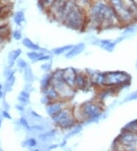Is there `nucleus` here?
<instances>
[{
    "instance_id": "bb28decb",
    "label": "nucleus",
    "mask_w": 137,
    "mask_h": 151,
    "mask_svg": "<svg viewBox=\"0 0 137 151\" xmlns=\"http://www.w3.org/2000/svg\"><path fill=\"white\" fill-rule=\"evenodd\" d=\"M14 21H15V24L18 26H22V24L24 23L25 21L24 18V13L23 11H18L15 13V16H14Z\"/></svg>"
},
{
    "instance_id": "cd10ccee",
    "label": "nucleus",
    "mask_w": 137,
    "mask_h": 151,
    "mask_svg": "<svg viewBox=\"0 0 137 151\" xmlns=\"http://www.w3.org/2000/svg\"><path fill=\"white\" fill-rule=\"evenodd\" d=\"M15 77L13 76L11 77H9L6 79V83H5V92H9L12 90L13 86L15 85Z\"/></svg>"
},
{
    "instance_id": "c85d7f7f",
    "label": "nucleus",
    "mask_w": 137,
    "mask_h": 151,
    "mask_svg": "<svg viewBox=\"0 0 137 151\" xmlns=\"http://www.w3.org/2000/svg\"><path fill=\"white\" fill-rule=\"evenodd\" d=\"M22 145L24 146V147H28L34 148L36 147L38 145V142H37V139L34 138V137H29V138H27V140H24L22 143Z\"/></svg>"
},
{
    "instance_id": "5701e85b",
    "label": "nucleus",
    "mask_w": 137,
    "mask_h": 151,
    "mask_svg": "<svg viewBox=\"0 0 137 151\" xmlns=\"http://www.w3.org/2000/svg\"><path fill=\"white\" fill-rule=\"evenodd\" d=\"M137 32V25L136 23H133V24H129V25L126 26L123 28V31L122 35L125 36L126 38H127L129 36H132L133 35L136 34Z\"/></svg>"
},
{
    "instance_id": "dca6fc26",
    "label": "nucleus",
    "mask_w": 137,
    "mask_h": 151,
    "mask_svg": "<svg viewBox=\"0 0 137 151\" xmlns=\"http://www.w3.org/2000/svg\"><path fill=\"white\" fill-rule=\"evenodd\" d=\"M85 49L86 45L85 43H78L76 44H74L72 47L64 55V57H66V59H72L74 57L80 55L82 53H83L85 50Z\"/></svg>"
},
{
    "instance_id": "c756f323",
    "label": "nucleus",
    "mask_w": 137,
    "mask_h": 151,
    "mask_svg": "<svg viewBox=\"0 0 137 151\" xmlns=\"http://www.w3.org/2000/svg\"><path fill=\"white\" fill-rule=\"evenodd\" d=\"M137 100V90L133 91V92L130 93L129 95L123 99L122 103H126V102H130V101H136Z\"/></svg>"
},
{
    "instance_id": "e433bc0d",
    "label": "nucleus",
    "mask_w": 137,
    "mask_h": 151,
    "mask_svg": "<svg viewBox=\"0 0 137 151\" xmlns=\"http://www.w3.org/2000/svg\"><path fill=\"white\" fill-rule=\"evenodd\" d=\"M30 93H31V92H27V91H26L25 89H24V90H22V92H20V94L19 95L24 96V97L25 98H27V99H30Z\"/></svg>"
},
{
    "instance_id": "39448f33",
    "label": "nucleus",
    "mask_w": 137,
    "mask_h": 151,
    "mask_svg": "<svg viewBox=\"0 0 137 151\" xmlns=\"http://www.w3.org/2000/svg\"><path fill=\"white\" fill-rule=\"evenodd\" d=\"M53 126L57 127L60 131H67L72 127L79 123L75 119L74 114H73L72 106L69 105L64 109H62L60 112L58 113L57 115L50 118Z\"/></svg>"
},
{
    "instance_id": "473e14b6",
    "label": "nucleus",
    "mask_w": 137,
    "mask_h": 151,
    "mask_svg": "<svg viewBox=\"0 0 137 151\" xmlns=\"http://www.w3.org/2000/svg\"><path fill=\"white\" fill-rule=\"evenodd\" d=\"M17 66H18L20 69H22V70H24V69H25L26 67L28 66V64H27V63L26 62L25 60H24L18 59V60H17Z\"/></svg>"
},
{
    "instance_id": "37998d69",
    "label": "nucleus",
    "mask_w": 137,
    "mask_h": 151,
    "mask_svg": "<svg viewBox=\"0 0 137 151\" xmlns=\"http://www.w3.org/2000/svg\"><path fill=\"white\" fill-rule=\"evenodd\" d=\"M136 67L137 68V60H136Z\"/></svg>"
},
{
    "instance_id": "f257e3e1",
    "label": "nucleus",
    "mask_w": 137,
    "mask_h": 151,
    "mask_svg": "<svg viewBox=\"0 0 137 151\" xmlns=\"http://www.w3.org/2000/svg\"><path fill=\"white\" fill-rule=\"evenodd\" d=\"M87 28L95 31L112 29L123 27L108 0H93L87 10Z\"/></svg>"
},
{
    "instance_id": "4468645a",
    "label": "nucleus",
    "mask_w": 137,
    "mask_h": 151,
    "mask_svg": "<svg viewBox=\"0 0 137 151\" xmlns=\"http://www.w3.org/2000/svg\"><path fill=\"white\" fill-rule=\"evenodd\" d=\"M58 131L59 129L57 127H50L47 131L39 134L37 137H38L39 140L44 144H49L53 141V139L56 138V137L57 136V134H58Z\"/></svg>"
},
{
    "instance_id": "423d86ee",
    "label": "nucleus",
    "mask_w": 137,
    "mask_h": 151,
    "mask_svg": "<svg viewBox=\"0 0 137 151\" xmlns=\"http://www.w3.org/2000/svg\"><path fill=\"white\" fill-rule=\"evenodd\" d=\"M132 82V76L126 71H108L106 72L105 86L113 87L121 90L122 88L130 86Z\"/></svg>"
},
{
    "instance_id": "72a5a7b5",
    "label": "nucleus",
    "mask_w": 137,
    "mask_h": 151,
    "mask_svg": "<svg viewBox=\"0 0 137 151\" xmlns=\"http://www.w3.org/2000/svg\"><path fill=\"white\" fill-rule=\"evenodd\" d=\"M19 123H20L21 125L23 126V127H24V128H26L27 130H29L30 127H31V126L29 125L28 122H27V120L25 118H24V117H22V118H20V120H19Z\"/></svg>"
},
{
    "instance_id": "412c9836",
    "label": "nucleus",
    "mask_w": 137,
    "mask_h": 151,
    "mask_svg": "<svg viewBox=\"0 0 137 151\" xmlns=\"http://www.w3.org/2000/svg\"><path fill=\"white\" fill-rule=\"evenodd\" d=\"M22 44L26 48L29 49L31 50H42V51H46L47 50L44 49V48L41 47L40 45H38L37 44H35L33 41H31V39L28 38V37H24L22 40Z\"/></svg>"
},
{
    "instance_id": "7c9ffc66",
    "label": "nucleus",
    "mask_w": 137,
    "mask_h": 151,
    "mask_svg": "<svg viewBox=\"0 0 137 151\" xmlns=\"http://www.w3.org/2000/svg\"><path fill=\"white\" fill-rule=\"evenodd\" d=\"M52 68H53V62H52V60L44 62V63L41 64V66H40V69L45 73L51 72Z\"/></svg>"
},
{
    "instance_id": "f3484780",
    "label": "nucleus",
    "mask_w": 137,
    "mask_h": 151,
    "mask_svg": "<svg viewBox=\"0 0 137 151\" xmlns=\"http://www.w3.org/2000/svg\"><path fill=\"white\" fill-rule=\"evenodd\" d=\"M41 93H42V96L47 98L51 102L52 101H58V100L61 99L60 95L58 91L57 90V88H55L53 85L49 86L48 88L41 91Z\"/></svg>"
},
{
    "instance_id": "b1692460",
    "label": "nucleus",
    "mask_w": 137,
    "mask_h": 151,
    "mask_svg": "<svg viewBox=\"0 0 137 151\" xmlns=\"http://www.w3.org/2000/svg\"><path fill=\"white\" fill-rule=\"evenodd\" d=\"M121 131H128V132H132L137 134V119L133 120L131 122H128L123 127H122Z\"/></svg>"
},
{
    "instance_id": "ea45409f",
    "label": "nucleus",
    "mask_w": 137,
    "mask_h": 151,
    "mask_svg": "<svg viewBox=\"0 0 137 151\" xmlns=\"http://www.w3.org/2000/svg\"><path fill=\"white\" fill-rule=\"evenodd\" d=\"M3 96H4V92H2V90H0V99L3 98Z\"/></svg>"
},
{
    "instance_id": "0eeeda50",
    "label": "nucleus",
    "mask_w": 137,
    "mask_h": 151,
    "mask_svg": "<svg viewBox=\"0 0 137 151\" xmlns=\"http://www.w3.org/2000/svg\"><path fill=\"white\" fill-rule=\"evenodd\" d=\"M113 150H137V134L121 131L112 144Z\"/></svg>"
},
{
    "instance_id": "c9c22d12",
    "label": "nucleus",
    "mask_w": 137,
    "mask_h": 151,
    "mask_svg": "<svg viewBox=\"0 0 137 151\" xmlns=\"http://www.w3.org/2000/svg\"><path fill=\"white\" fill-rule=\"evenodd\" d=\"M18 101H19L21 104H22V105H27V104L29 103L30 99H27V98H25V97H24V96H21V95H19V96H18Z\"/></svg>"
},
{
    "instance_id": "79ce46f5",
    "label": "nucleus",
    "mask_w": 137,
    "mask_h": 151,
    "mask_svg": "<svg viewBox=\"0 0 137 151\" xmlns=\"http://www.w3.org/2000/svg\"><path fill=\"white\" fill-rule=\"evenodd\" d=\"M1 124H2V120L0 118V127H1Z\"/></svg>"
},
{
    "instance_id": "393cba45",
    "label": "nucleus",
    "mask_w": 137,
    "mask_h": 151,
    "mask_svg": "<svg viewBox=\"0 0 137 151\" xmlns=\"http://www.w3.org/2000/svg\"><path fill=\"white\" fill-rule=\"evenodd\" d=\"M24 78L26 83H33L34 80V75L29 66H27L24 70Z\"/></svg>"
},
{
    "instance_id": "20e7f679",
    "label": "nucleus",
    "mask_w": 137,
    "mask_h": 151,
    "mask_svg": "<svg viewBox=\"0 0 137 151\" xmlns=\"http://www.w3.org/2000/svg\"><path fill=\"white\" fill-rule=\"evenodd\" d=\"M53 78H52V85L57 88L62 100L70 101L75 96L77 92L75 88L70 86L66 83L63 78L62 69L58 68L52 71Z\"/></svg>"
},
{
    "instance_id": "aec40b11",
    "label": "nucleus",
    "mask_w": 137,
    "mask_h": 151,
    "mask_svg": "<svg viewBox=\"0 0 137 151\" xmlns=\"http://www.w3.org/2000/svg\"><path fill=\"white\" fill-rule=\"evenodd\" d=\"M21 54H22V50L19 49V48L9 52V54H8V63H9V66L12 67L15 65V62L18 60L19 57H20Z\"/></svg>"
},
{
    "instance_id": "1a4fd4ad",
    "label": "nucleus",
    "mask_w": 137,
    "mask_h": 151,
    "mask_svg": "<svg viewBox=\"0 0 137 151\" xmlns=\"http://www.w3.org/2000/svg\"><path fill=\"white\" fill-rule=\"evenodd\" d=\"M123 41V37H118L114 40L111 39H100L96 37H91L89 39V44L94 46H98L102 50L108 52V53H112L115 50L116 47L118 44L121 43Z\"/></svg>"
},
{
    "instance_id": "f03ea898",
    "label": "nucleus",
    "mask_w": 137,
    "mask_h": 151,
    "mask_svg": "<svg viewBox=\"0 0 137 151\" xmlns=\"http://www.w3.org/2000/svg\"><path fill=\"white\" fill-rule=\"evenodd\" d=\"M72 110L77 122L84 125L97 123L106 118L104 103L96 99L85 101L77 106H72Z\"/></svg>"
},
{
    "instance_id": "9d476101",
    "label": "nucleus",
    "mask_w": 137,
    "mask_h": 151,
    "mask_svg": "<svg viewBox=\"0 0 137 151\" xmlns=\"http://www.w3.org/2000/svg\"><path fill=\"white\" fill-rule=\"evenodd\" d=\"M69 0H53L49 7L48 8L47 13L54 21L60 23L64 9Z\"/></svg>"
},
{
    "instance_id": "2eb2a0df",
    "label": "nucleus",
    "mask_w": 137,
    "mask_h": 151,
    "mask_svg": "<svg viewBox=\"0 0 137 151\" xmlns=\"http://www.w3.org/2000/svg\"><path fill=\"white\" fill-rule=\"evenodd\" d=\"M62 73H63V78L66 83L70 86L74 88L78 70L74 67H66V68L62 69Z\"/></svg>"
},
{
    "instance_id": "58836bf2",
    "label": "nucleus",
    "mask_w": 137,
    "mask_h": 151,
    "mask_svg": "<svg viewBox=\"0 0 137 151\" xmlns=\"http://www.w3.org/2000/svg\"><path fill=\"white\" fill-rule=\"evenodd\" d=\"M24 105H22V104H21V105H17L16 106H15V108H16L17 110H18L19 111H24Z\"/></svg>"
},
{
    "instance_id": "6e6552de",
    "label": "nucleus",
    "mask_w": 137,
    "mask_h": 151,
    "mask_svg": "<svg viewBox=\"0 0 137 151\" xmlns=\"http://www.w3.org/2000/svg\"><path fill=\"white\" fill-rule=\"evenodd\" d=\"M108 2L117 14L123 28L129 24L136 23L131 12L126 6L123 0H108Z\"/></svg>"
},
{
    "instance_id": "4c0bfd02",
    "label": "nucleus",
    "mask_w": 137,
    "mask_h": 151,
    "mask_svg": "<svg viewBox=\"0 0 137 151\" xmlns=\"http://www.w3.org/2000/svg\"><path fill=\"white\" fill-rule=\"evenodd\" d=\"M2 116L5 118H6V119H11V116L10 115V114L8 112L7 110H4L3 111H2Z\"/></svg>"
},
{
    "instance_id": "7ed1b4c3",
    "label": "nucleus",
    "mask_w": 137,
    "mask_h": 151,
    "mask_svg": "<svg viewBox=\"0 0 137 151\" xmlns=\"http://www.w3.org/2000/svg\"><path fill=\"white\" fill-rule=\"evenodd\" d=\"M60 23L71 30L84 32L88 24L87 11L78 6L75 0H69L64 9Z\"/></svg>"
},
{
    "instance_id": "a878e982",
    "label": "nucleus",
    "mask_w": 137,
    "mask_h": 151,
    "mask_svg": "<svg viewBox=\"0 0 137 151\" xmlns=\"http://www.w3.org/2000/svg\"><path fill=\"white\" fill-rule=\"evenodd\" d=\"M47 53L46 51H42V50H31V51L27 53V57L29 58L31 60H32L34 63H35V61L38 59L39 57H41L43 54Z\"/></svg>"
},
{
    "instance_id": "6ab92c4d",
    "label": "nucleus",
    "mask_w": 137,
    "mask_h": 151,
    "mask_svg": "<svg viewBox=\"0 0 137 151\" xmlns=\"http://www.w3.org/2000/svg\"><path fill=\"white\" fill-rule=\"evenodd\" d=\"M52 78H53V73L51 72L45 73V74L43 75V76L40 79V91H43L47 88L52 85Z\"/></svg>"
},
{
    "instance_id": "9b49d317",
    "label": "nucleus",
    "mask_w": 137,
    "mask_h": 151,
    "mask_svg": "<svg viewBox=\"0 0 137 151\" xmlns=\"http://www.w3.org/2000/svg\"><path fill=\"white\" fill-rule=\"evenodd\" d=\"M93 87L91 83V79L89 76L85 71H78L75 82V89L76 91H85L89 90L90 88Z\"/></svg>"
},
{
    "instance_id": "a19ab883",
    "label": "nucleus",
    "mask_w": 137,
    "mask_h": 151,
    "mask_svg": "<svg viewBox=\"0 0 137 151\" xmlns=\"http://www.w3.org/2000/svg\"><path fill=\"white\" fill-rule=\"evenodd\" d=\"M2 86L0 84V90H2Z\"/></svg>"
},
{
    "instance_id": "2f4dec72",
    "label": "nucleus",
    "mask_w": 137,
    "mask_h": 151,
    "mask_svg": "<svg viewBox=\"0 0 137 151\" xmlns=\"http://www.w3.org/2000/svg\"><path fill=\"white\" fill-rule=\"evenodd\" d=\"M4 76H5V77L6 79H8L9 77H11L13 76H15V71L12 70V67H11V66L7 67L5 70V71H4Z\"/></svg>"
},
{
    "instance_id": "4be33fe9",
    "label": "nucleus",
    "mask_w": 137,
    "mask_h": 151,
    "mask_svg": "<svg viewBox=\"0 0 137 151\" xmlns=\"http://www.w3.org/2000/svg\"><path fill=\"white\" fill-rule=\"evenodd\" d=\"M73 45L74 44H66V45H63V46L57 47L52 49L51 51H50V54L55 56L65 55L72 47Z\"/></svg>"
},
{
    "instance_id": "a211bd4d",
    "label": "nucleus",
    "mask_w": 137,
    "mask_h": 151,
    "mask_svg": "<svg viewBox=\"0 0 137 151\" xmlns=\"http://www.w3.org/2000/svg\"><path fill=\"white\" fill-rule=\"evenodd\" d=\"M83 127H84V124L82 123L76 124L74 127L70 128V130H68L67 133L65 134L63 138L66 139L67 140L72 138V137H74L76 136V135L79 134L82 132V130H83Z\"/></svg>"
},
{
    "instance_id": "f8f14e48",
    "label": "nucleus",
    "mask_w": 137,
    "mask_h": 151,
    "mask_svg": "<svg viewBox=\"0 0 137 151\" xmlns=\"http://www.w3.org/2000/svg\"><path fill=\"white\" fill-rule=\"evenodd\" d=\"M89 70L90 72L86 69L85 72L88 74L91 79V83L93 86L97 88H100L105 86V81H106V72H100L98 70Z\"/></svg>"
},
{
    "instance_id": "ddd939ff",
    "label": "nucleus",
    "mask_w": 137,
    "mask_h": 151,
    "mask_svg": "<svg viewBox=\"0 0 137 151\" xmlns=\"http://www.w3.org/2000/svg\"><path fill=\"white\" fill-rule=\"evenodd\" d=\"M69 105H70V101H64L62 99L52 101L48 105H45L46 113L49 118H51L55 115H57L58 113L60 112L62 109H65Z\"/></svg>"
},
{
    "instance_id": "f704fd0d",
    "label": "nucleus",
    "mask_w": 137,
    "mask_h": 151,
    "mask_svg": "<svg viewBox=\"0 0 137 151\" xmlns=\"http://www.w3.org/2000/svg\"><path fill=\"white\" fill-rule=\"evenodd\" d=\"M11 35H12L13 38L15 39L16 41H19V40H21L22 38V32L19 30H15V31H14L12 32V34H11Z\"/></svg>"
}]
</instances>
